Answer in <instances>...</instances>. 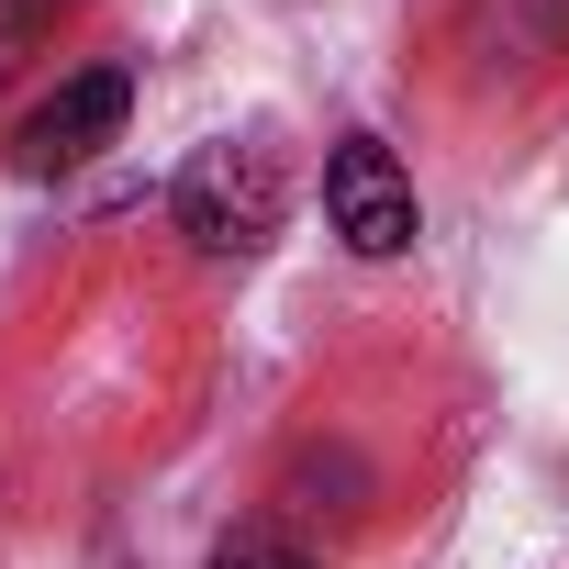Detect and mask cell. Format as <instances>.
Segmentation results:
<instances>
[{
	"mask_svg": "<svg viewBox=\"0 0 569 569\" xmlns=\"http://www.w3.org/2000/svg\"><path fill=\"white\" fill-rule=\"evenodd\" d=\"M279 157L268 146H201L190 168H179V190H168V212H179V234L201 246V257H257L268 234H279Z\"/></svg>",
	"mask_w": 569,
	"mask_h": 569,
	"instance_id": "6da1fadb",
	"label": "cell"
},
{
	"mask_svg": "<svg viewBox=\"0 0 569 569\" xmlns=\"http://www.w3.org/2000/svg\"><path fill=\"white\" fill-rule=\"evenodd\" d=\"M325 223L347 234V257H402V246L425 234L413 179H402V157H391L380 134H347V146L325 157Z\"/></svg>",
	"mask_w": 569,
	"mask_h": 569,
	"instance_id": "7a4b0ae2",
	"label": "cell"
},
{
	"mask_svg": "<svg viewBox=\"0 0 569 569\" xmlns=\"http://www.w3.org/2000/svg\"><path fill=\"white\" fill-rule=\"evenodd\" d=\"M123 112H134V79H123V68H79L68 90H46V101L23 112V134H12V157H23L34 179H57V168H79V157H101V146L123 134Z\"/></svg>",
	"mask_w": 569,
	"mask_h": 569,
	"instance_id": "3957f363",
	"label": "cell"
},
{
	"mask_svg": "<svg viewBox=\"0 0 569 569\" xmlns=\"http://www.w3.org/2000/svg\"><path fill=\"white\" fill-rule=\"evenodd\" d=\"M469 57H480L491 79L569 57V0H469Z\"/></svg>",
	"mask_w": 569,
	"mask_h": 569,
	"instance_id": "277c9868",
	"label": "cell"
},
{
	"mask_svg": "<svg viewBox=\"0 0 569 569\" xmlns=\"http://www.w3.org/2000/svg\"><path fill=\"white\" fill-rule=\"evenodd\" d=\"M212 569H325L302 536H279V525H234L223 547H212Z\"/></svg>",
	"mask_w": 569,
	"mask_h": 569,
	"instance_id": "5b68a950",
	"label": "cell"
},
{
	"mask_svg": "<svg viewBox=\"0 0 569 569\" xmlns=\"http://www.w3.org/2000/svg\"><path fill=\"white\" fill-rule=\"evenodd\" d=\"M57 12H68V0H0V57H12V46H34Z\"/></svg>",
	"mask_w": 569,
	"mask_h": 569,
	"instance_id": "8992f818",
	"label": "cell"
}]
</instances>
